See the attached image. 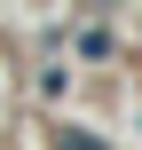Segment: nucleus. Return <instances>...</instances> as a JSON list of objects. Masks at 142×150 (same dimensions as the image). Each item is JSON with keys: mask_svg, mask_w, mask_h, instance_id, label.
<instances>
[{"mask_svg": "<svg viewBox=\"0 0 142 150\" xmlns=\"http://www.w3.org/2000/svg\"><path fill=\"white\" fill-rule=\"evenodd\" d=\"M63 150H103V142H95V134H87V142H79V134H63Z\"/></svg>", "mask_w": 142, "mask_h": 150, "instance_id": "obj_1", "label": "nucleus"}]
</instances>
